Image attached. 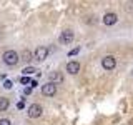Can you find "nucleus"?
<instances>
[{"label": "nucleus", "mask_w": 133, "mask_h": 125, "mask_svg": "<svg viewBox=\"0 0 133 125\" xmlns=\"http://www.w3.org/2000/svg\"><path fill=\"white\" fill-rule=\"evenodd\" d=\"M20 58H22L23 62H30L32 60V52L28 48H25L23 52H22V55H20Z\"/></svg>", "instance_id": "nucleus-11"}, {"label": "nucleus", "mask_w": 133, "mask_h": 125, "mask_svg": "<svg viewBox=\"0 0 133 125\" xmlns=\"http://www.w3.org/2000/svg\"><path fill=\"white\" fill-rule=\"evenodd\" d=\"M0 125H12V122L8 118H0Z\"/></svg>", "instance_id": "nucleus-15"}, {"label": "nucleus", "mask_w": 133, "mask_h": 125, "mask_svg": "<svg viewBox=\"0 0 133 125\" xmlns=\"http://www.w3.org/2000/svg\"><path fill=\"white\" fill-rule=\"evenodd\" d=\"M116 22H118V15L113 14V12H108V14H105V17H103V23L105 25H115Z\"/></svg>", "instance_id": "nucleus-7"}, {"label": "nucleus", "mask_w": 133, "mask_h": 125, "mask_svg": "<svg viewBox=\"0 0 133 125\" xmlns=\"http://www.w3.org/2000/svg\"><path fill=\"white\" fill-rule=\"evenodd\" d=\"M42 93L47 95V97H53V95L57 93V83L48 82V83H45V85H42Z\"/></svg>", "instance_id": "nucleus-3"}, {"label": "nucleus", "mask_w": 133, "mask_h": 125, "mask_svg": "<svg viewBox=\"0 0 133 125\" xmlns=\"http://www.w3.org/2000/svg\"><path fill=\"white\" fill-rule=\"evenodd\" d=\"M20 82H22V83H30V78H28L27 75H25V77H22V78H20Z\"/></svg>", "instance_id": "nucleus-16"}, {"label": "nucleus", "mask_w": 133, "mask_h": 125, "mask_svg": "<svg viewBox=\"0 0 133 125\" xmlns=\"http://www.w3.org/2000/svg\"><path fill=\"white\" fill-rule=\"evenodd\" d=\"M50 80H52L53 83H62L63 82V75H62L60 72H52L50 73Z\"/></svg>", "instance_id": "nucleus-9"}, {"label": "nucleus", "mask_w": 133, "mask_h": 125, "mask_svg": "<svg viewBox=\"0 0 133 125\" xmlns=\"http://www.w3.org/2000/svg\"><path fill=\"white\" fill-rule=\"evenodd\" d=\"M8 105H10L8 98H5V97H0V112H5L7 108H8Z\"/></svg>", "instance_id": "nucleus-10"}, {"label": "nucleus", "mask_w": 133, "mask_h": 125, "mask_svg": "<svg viewBox=\"0 0 133 125\" xmlns=\"http://www.w3.org/2000/svg\"><path fill=\"white\" fill-rule=\"evenodd\" d=\"M12 85H14V83H12L10 80H5V82H3V87H5L7 90H10V89H12Z\"/></svg>", "instance_id": "nucleus-14"}, {"label": "nucleus", "mask_w": 133, "mask_h": 125, "mask_svg": "<svg viewBox=\"0 0 133 125\" xmlns=\"http://www.w3.org/2000/svg\"><path fill=\"white\" fill-rule=\"evenodd\" d=\"M3 64L8 65V67H14L18 64V60H20V55L15 52V50H7L5 53H3Z\"/></svg>", "instance_id": "nucleus-1"}, {"label": "nucleus", "mask_w": 133, "mask_h": 125, "mask_svg": "<svg viewBox=\"0 0 133 125\" xmlns=\"http://www.w3.org/2000/svg\"><path fill=\"white\" fill-rule=\"evenodd\" d=\"M23 105H25V102H23V100H20V102H18V108H23Z\"/></svg>", "instance_id": "nucleus-18"}, {"label": "nucleus", "mask_w": 133, "mask_h": 125, "mask_svg": "<svg viewBox=\"0 0 133 125\" xmlns=\"http://www.w3.org/2000/svg\"><path fill=\"white\" fill-rule=\"evenodd\" d=\"M131 75H133V70H131Z\"/></svg>", "instance_id": "nucleus-19"}, {"label": "nucleus", "mask_w": 133, "mask_h": 125, "mask_svg": "<svg viewBox=\"0 0 133 125\" xmlns=\"http://www.w3.org/2000/svg\"><path fill=\"white\" fill-rule=\"evenodd\" d=\"M33 57H35V60L43 62L45 58L48 57V48L47 47H38V48L35 50V53H33Z\"/></svg>", "instance_id": "nucleus-5"}, {"label": "nucleus", "mask_w": 133, "mask_h": 125, "mask_svg": "<svg viewBox=\"0 0 133 125\" xmlns=\"http://www.w3.org/2000/svg\"><path fill=\"white\" fill-rule=\"evenodd\" d=\"M42 112H43V108H42L40 103H32V105L28 107V117H30V118H38L42 115Z\"/></svg>", "instance_id": "nucleus-4"}, {"label": "nucleus", "mask_w": 133, "mask_h": 125, "mask_svg": "<svg viewBox=\"0 0 133 125\" xmlns=\"http://www.w3.org/2000/svg\"><path fill=\"white\" fill-rule=\"evenodd\" d=\"M78 52H80V48H78V47H77V48H73V50H70V52H68V57H73V55H77Z\"/></svg>", "instance_id": "nucleus-13"}, {"label": "nucleus", "mask_w": 133, "mask_h": 125, "mask_svg": "<svg viewBox=\"0 0 133 125\" xmlns=\"http://www.w3.org/2000/svg\"><path fill=\"white\" fill-rule=\"evenodd\" d=\"M66 72L72 73V75L78 73V72H80V64H78V62H75V60L68 62V64H66Z\"/></svg>", "instance_id": "nucleus-8"}, {"label": "nucleus", "mask_w": 133, "mask_h": 125, "mask_svg": "<svg viewBox=\"0 0 133 125\" xmlns=\"http://www.w3.org/2000/svg\"><path fill=\"white\" fill-rule=\"evenodd\" d=\"M73 39H75V35H73L72 30H63V32H62V35H60V42H62V43H65V45H70L73 42Z\"/></svg>", "instance_id": "nucleus-6"}, {"label": "nucleus", "mask_w": 133, "mask_h": 125, "mask_svg": "<svg viewBox=\"0 0 133 125\" xmlns=\"http://www.w3.org/2000/svg\"><path fill=\"white\" fill-rule=\"evenodd\" d=\"M32 90H33L32 87H27V89H25V93H27V95H28V93H32Z\"/></svg>", "instance_id": "nucleus-17"}, {"label": "nucleus", "mask_w": 133, "mask_h": 125, "mask_svg": "<svg viewBox=\"0 0 133 125\" xmlns=\"http://www.w3.org/2000/svg\"><path fill=\"white\" fill-rule=\"evenodd\" d=\"M102 67H103L105 70H108V72H110V70H113L115 67H116V58H115L113 55L103 57V58H102Z\"/></svg>", "instance_id": "nucleus-2"}, {"label": "nucleus", "mask_w": 133, "mask_h": 125, "mask_svg": "<svg viewBox=\"0 0 133 125\" xmlns=\"http://www.w3.org/2000/svg\"><path fill=\"white\" fill-rule=\"evenodd\" d=\"M37 72H38V70H37L35 67H25V68L22 70L23 75H32V73H37Z\"/></svg>", "instance_id": "nucleus-12"}]
</instances>
